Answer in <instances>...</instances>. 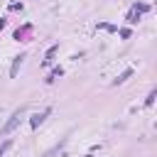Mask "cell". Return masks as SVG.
Returning <instances> with one entry per match:
<instances>
[{"mask_svg":"<svg viewBox=\"0 0 157 157\" xmlns=\"http://www.w3.org/2000/svg\"><path fill=\"white\" fill-rule=\"evenodd\" d=\"M152 101H155V91H150V96H147V98H145V105H150V103H152Z\"/></svg>","mask_w":157,"mask_h":157,"instance_id":"52a82bcc","label":"cell"},{"mask_svg":"<svg viewBox=\"0 0 157 157\" xmlns=\"http://www.w3.org/2000/svg\"><path fill=\"white\" fill-rule=\"evenodd\" d=\"M22 59H25V54L15 56V61H12V69H10V76H15V74H17V69H20V64H22Z\"/></svg>","mask_w":157,"mask_h":157,"instance_id":"3957f363","label":"cell"},{"mask_svg":"<svg viewBox=\"0 0 157 157\" xmlns=\"http://www.w3.org/2000/svg\"><path fill=\"white\" fill-rule=\"evenodd\" d=\"M10 145H12V140H5V142L0 145V157H2L5 152H7V147H10Z\"/></svg>","mask_w":157,"mask_h":157,"instance_id":"8992f818","label":"cell"},{"mask_svg":"<svg viewBox=\"0 0 157 157\" xmlns=\"http://www.w3.org/2000/svg\"><path fill=\"white\" fill-rule=\"evenodd\" d=\"M64 145H66V137H64V140H61V142H59V145H54V147H52V150H49V152H47V155H44V157H52V155H54V152H59V150H61V147H64Z\"/></svg>","mask_w":157,"mask_h":157,"instance_id":"5b68a950","label":"cell"},{"mask_svg":"<svg viewBox=\"0 0 157 157\" xmlns=\"http://www.w3.org/2000/svg\"><path fill=\"white\" fill-rule=\"evenodd\" d=\"M130 74H132V69H125V71H123V74H120V76L115 78V83H125V81L130 78Z\"/></svg>","mask_w":157,"mask_h":157,"instance_id":"277c9868","label":"cell"},{"mask_svg":"<svg viewBox=\"0 0 157 157\" xmlns=\"http://www.w3.org/2000/svg\"><path fill=\"white\" fill-rule=\"evenodd\" d=\"M22 115H25V108H17V110H15L12 115H10V120H7L5 125H2V135H10V132H12V130H15L17 125H20Z\"/></svg>","mask_w":157,"mask_h":157,"instance_id":"6da1fadb","label":"cell"},{"mask_svg":"<svg viewBox=\"0 0 157 157\" xmlns=\"http://www.w3.org/2000/svg\"><path fill=\"white\" fill-rule=\"evenodd\" d=\"M49 113H52V108H44L42 113H37V115H32V120H29V125H32V128H37V125H39V123H42V120H44V118L49 115Z\"/></svg>","mask_w":157,"mask_h":157,"instance_id":"7a4b0ae2","label":"cell"},{"mask_svg":"<svg viewBox=\"0 0 157 157\" xmlns=\"http://www.w3.org/2000/svg\"><path fill=\"white\" fill-rule=\"evenodd\" d=\"M54 52H56V44H54V47H49V52H47V59H52V56H54Z\"/></svg>","mask_w":157,"mask_h":157,"instance_id":"ba28073f","label":"cell"}]
</instances>
